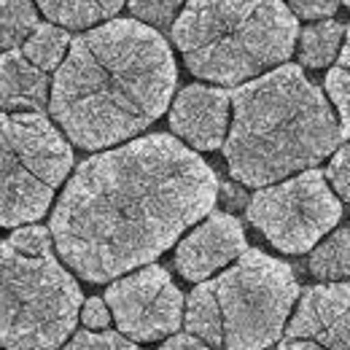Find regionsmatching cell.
<instances>
[{
	"label": "cell",
	"instance_id": "obj_1",
	"mask_svg": "<svg viewBox=\"0 0 350 350\" xmlns=\"http://www.w3.org/2000/svg\"><path fill=\"white\" fill-rule=\"evenodd\" d=\"M216 200L205 159L170 135H146L81 162L49 229L62 262L105 283L162 256Z\"/></svg>",
	"mask_w": 350,
	"mask_h": 350
},
{
	"label": "cell",
	"instance_id": "obj_2",
	"mask_svg": "<svg viewBox=\"0 0 350 350\" xmlns=\"http://www.w3.org/2000/svg\"><path fill=\"white\" fill-rule=\"evenodd\" d=\"M167 41L137 19H113L73 38L59 65L49 111L87 151L124 143L151 127L175 89Z\"/></svg>",
	"mask_w": 350,
	"mask_h": 350
},
{
	"label": "cell",
	"instance_id": "obj_3",
	"mask_svg": "<svg viewBox=\"0 0 350 350\" xmlns=\"http://www.w3.org/2000/svg\"><path fill=\"white\" fill-rule=\"evenodd\" d=\"M224 157L234 180L272 186L312 170L345 140L323 92L299 65H280L232 92Z\"/></svg>",
	"mask_w": 350,
	"mask_h": 350
},
{
	"label": "cell",
	"instance_id": "obj_4",
	"mask_svg": "<svg viewBox=\"0 0 350 350\" xmlns=\"http://www.w3.org/2000/svg\"><path fill=\"white\" fill-rule=\"evenodd\" d=\"M283 0H186L173 25V44L186 68L221 87H243L280 68L299 38Z\"/></svg>",
	"mask_w": 350,
	"mask_h": 350
},
{
	"label": "cell",
	"instance_id": "obj_5",
	"mask_svg": "<svg viewBox=\"0 0 350 350\" xmlns=\"http://www.w3.org/2000/svg\"><path fill=\"white\" fill-rule=\"evenodd\" d=\"M0 342L8 350H54L76 329L84 299L54 251L27 256L3 243Z\"/></svg>",
	"mask_w": 350,
	"mask_h": 350
},
{
	"label": "cell",
	"instance_id": "obj_6",
	"mask_svg": "<svg viewBox=\"0 0 350 350\" xmlns=\"http://www.w3.org/2000/svg\"><path fill=\"white\" fill-rule=\"evenodd\" d=\"M0 221L19 226L44 219L54 191L73 167V151L44 113L3 116Z\"/></svg>",
	"mask_w": 350,
	"mask_h": 350
},
{
	"label": "cell",
	"instance_id": "obj_7",
	"mask_svg": "<svg viewBox=\"0 0 350 350\" xmlns=\"http://www.w3.org/2000/svg\"><path fill=\"white\" fill-rule=\"evenodd\" d=\"M211 283L224 318L226 350H264L278 342L299 297L294 269L256 248H248Z\"/></svg>",
	"mask_w": 350,
	"mask_h": 350
},
{
	"label": "cell",
	"instance_id": "obj_8",
	"mask_svg": "<svg viewBox=\"0 0 350 350\" xmlns=\"http://www.w3.org/2000/svg\"><path fill=\"white\" fill-rule=\"evenodd\" d=\"M342 219L329 178L318 167L259 189L251 197L248 221L283 254H305Z\"/></svg>",
	"mask_w": 350,
	"mask_h": 350
},
{
	"label": "cell",
	"instance_id": "obj_9",
	"mask_svg": "<svg viewBox=\"0 0 350 350\" xmlns=\"http://www.w3.org/2000/svg\"><path fill=\"white\" fill-rule=\"evenodd\" d=\"M105 302L116 326L135 342H154L175 334L183 321V294L165 267L148 264L108 286Z\"/></svg>",
	"mask_w": 350,
	"mask_h": 350
},
{
	"label": "cell",
	"instance_id": "obj_10",
	"mask_svg": "<svg viewBox=\"0 0 350 350\" xmlns=\"http://www.w3.org/2000/svg\"><path fill=\"white\" fill-rule=\"evenodd\" d=\"M248 251L243 224L229 213H211L191 234L178 243L175 267L186 280L205 283L213 272L237 262Z\"/></svg>",
	"mask_w": 350,
	"mask_h": 350
},
{
	"label": "cell",
	"instance_id": "obj_11",
	"mask_svg": "<svg viewBox=\"0 0 350 350\" xmlns=\"http://www.w3.org/2000/svg\"><path fill=\"white\" fill-rule=\"evenodd\" d=\"M288 337L312 340L326 350H350V283L307 288L288 323Z\"/></svg>",
	"mask_w": 350,
	"mask_h": 350
},
{
	"label": "cell",
	"instance_id": "obj_12",
	"mask_svg": "<svg viewBox=\"0 0 350 350\" xmlns=\"http://www.w3.org/2000/svg\"><path fill=\"white\" fill-rule=\"evenodd\" d=\"M232 94L226 89L191 84L180 89L170 108V127L200 151H216L226 143Z\"/></svg>",
	"mask_w": 350,
	"mask_h": 350
},
{
	"label": "cell",
	"instance_id": "obj_13",
	"mask_svg": "<svg viewBox=\"0 0 350 350\" xmlns=\"http://www.w3.org/2000/svg\"><path fill=\"white\" fill-rule=\"evenodd\" d=\"M0 70H3V94H0L3 111L41 113L51 103L46 73L36 68L22 51H3Z\"/></svg>",
	"mask_w": 350,
	"mask_h": 350
},
{
	"label": "cell",
	"instance_id": "obj_14",
	"mask_svg": "<svg viewBox=\"0 0 350 350\" xmlns=\"http://www.w3.org/2000/svg\"><path fill=\"white\" fill-rule=\"evenodd\" d=\"M51 25L68 30H87L100 22H113L124 0H36Z\"/></svg>",
	"mask_w": 350,
	"mask_h": 350
},
{
	"label": "cell",
	"instance_id": "obj_15",
	"mask_svg": "<svg viewBox=\"0 0 350 350\" xmlns=\"http://www.w3.org/2000/svg\"><path fill=\"white\" fill-rule=\"evenodd\" d=\"M186 332L191 337H200L211 348L224 345V318H221V310L211 280L197 283V288L189 294V302H186Z\"/></svg>",
	"mask_w": 350,
	"mask_h": 350
},
{
	"label": "cell",
	"instance_id": "obj_16",
	"mask_svg": "<svg viewBox=\"0 0 350 350\" xmlns=\"http://www.w3.org/2000/svg\"><path fill=\"white\" fill-rule=\"evenodd\" d=\"M345 36H348V27L337 19H323L305 27L299 36V62L305 68L332 65L345 46Z\"/></svg>",
	"mask_w": 350,
	"mask_h": 350
},
{
	"label": "cell",
	"instance_id": "obj_17",
	"mask_svg": "<svg viewBox=\"0 0 350 350\" xmlns=\"http://www.w3.org/2000/svg\"><path fill=\"white\" fill-rule=\"evenodd\" d=\"M310 272L318 280L340 283L350 278V229L332 232L310 254Z\"/></svg>",
	"mask_w": 350,
	"mask_h": 350
},
{
	"label": "cell",
	"instance_id": "obj_18",
	"mask_svg": "<svg viewBox=\"0 0 350 350\" xmlns=\"http://www.w3.org/2000/svg\"><path fill=\"white\" fill-rule=\"evenodd\" d=\"M70 36L59 25H38V30L30 36V41L22 46V54L41 70H59L70 51Z\"/></svg>",
	"mask_w": 350,
	"mask_h": 350
},
{
	"label": "cell",
	"instance_id": "obj_19",
	"mask_svg": "<svg viewBox=\"0 0 350 350\" xmlns=\"http://www.w3.org/2000/svg\"><path fill=\"white\" fill-rule=\"evenodd\" d=\"M3 5V30L0 44L5 51H19V46L30 41V36L38 30V14L33 0H0Z\"/></svg>",
	"mask_w": 350,
	"mask_h": 350
},
{
	"label": "cell",
	"instance_id": "obj_20",
	"mask_svg": "<svg viewBox=\"0 0 350 350\" xmlns=\"http://www.w3.org/2000/svg\"><path fill=\"white\" fill-rule=\"evenodd\" d=\"M326 94L337 105L342 137H350V25L348 36H345V46L337 57V65L326 73Z\"/></svg>",
	"mask_w": 350,
	"mask_h": 350
},
{
	"label": "cell",
	"instance_id": "obj_21",
	"mask_svg": "<svg viewBox=\"0 0 350 350\" xmlns=\"http://www.w3.org/2000/svg\"><path fill=\"white\" fill-rule=\"evenodd\" d=\"M132 16L151 27H167L175 25V11L183 5V0H127Z\"/></svg>",
	"mask_w": 350,
	"mask_h": 350
},
{
	"label": "cell",
	"instance_id": "obj_22",
	"mask_svg": "<svg viewBox=\"0 0 350 350\" xmlns=\"http://www.w3.org/2000/svg\"><path fill=\"white\" fill-rule=\"evenodd\" d=\"M62 350H137L135 342L122 337V332H92L84 329L70 337V342Z\"/></svg>",
	"mask_w": 350,
	"mask_h": 350
},
{
	"label": "cell",
	"instance_id": "obj_23",
	"mask_svg": "<svg viewBox=\"0 0 350 350\" xmlns=\"http://www.w3.org/2000/svg\"><path fill=\"white\" fill-rule=\"evenodd\" d=\"M51 229H44L38 224H30V226H22L16 229L11 237H8V245L16 248L19 254H27V256H38V254H49L51 251Z\"/></svg>",
	"mask_w": 350,
	"mask_h": 350
},
{
	"label": "cell",
	"instance_id": "obj_24",
	"mask_svg": "<svg viewBox=\"0 0 350 350\" xmlns=\"http://www.w3.org/2000/svg\"><path fill=\"white\" fill-rule=\"evenodd\" d=\"M326 178H329L332 189L345 202H350V143L334 151V157H332V162L326 167Z\"/></svg>",
	"mask_w": 350,
	"mask_h": 350
},
{
	"label": "cell",
	"instance_id": "obj_25",
	"mask_svg": "<svg viewBox=\"0 0 350 350\" xmlns=\"http://www.w3.org/2000/svg\"><path fill=\"white\" fill-rule=\"evenodd\" d=\"M286 3L299 19H329L332 14H337L340 5V0H286Z\"/></svg>",
	"mask_w": 350,
	"mask_h": 350
},
{
	"label": "cell",
	"instance_id": "obj_26",
	"mask_svg": "<svg viewBox=\"0 0 350 350\" xmlns=\"http://www.w3.org/2000/svg\"><path fill=\"white\" fill-rule=\"evenodd\" d=\"M111 307L105 299H100V297H92L84 302V310H81V321H84V326L92 329V332H103V329H108V323H111Z\"/></svg>",
	"mask_w": 350,
	"mask_h": 350
},
{
	"label": "cell",
	"instance_id": "obj_27",
	"mask_svg": "<svg viewBox=\"0 0 350 350\" xmlns=\"http://www.w3.org/2000/svg\"><path fill=\"white\" fill-rule=\"evenodd\" d=\"M159 350H211V345L202 342L200 337H191V334H175L170 340H165Z\"/></svg>",
	"mask_w": 350,
	"mask_h": 350
},
{
	"label": "cell",
	"instance_id": "obj_28",
	"mask_svg": "<svg viewBox=\"0 0 350 350\" xmlns=\"http://www.w3.org/2000/svg\"><path fill=\"white\" fill-rule=\"evenodd\" d=\"M278 350H326V348L318 345V342H312V340H294V337H288V340L280 342Z\"/></svg>",
	"mask_w": 350,
	"mask_h": 350
},
{
	"label": "cell",
	"instance_id": "obj_29",
	"mask_svg": "<svg viewBox=\"0 0 350 350\" xmlns=\"http://www.w3.org/2000/svg\"><path fill=\"white\" fill-rule=\"evenodd\" d=\"M342 3H345V5H348V8H350V0H342Z\"/></svg>",
	"mask_w": 350,
	"mask_h": 350
}]
</instances>
